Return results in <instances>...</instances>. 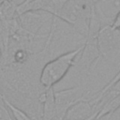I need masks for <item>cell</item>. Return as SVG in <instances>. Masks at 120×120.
I'll use <instances>...</instances> for the list:
<instances>
[{"mask_svg":"<svg viewBox=\"0 0 120 120\" xmlns=\"http://www.w3.org/2000/svg\"><path fill=\"white\" fill-rule=\"evenodd\" d=\"M94 8L95 2L92 0H66L56 16L87 37Z\"/></svg>","mask_w":120,"mask_h":120,"instance_id":"obj_1","label":"cell"},{"mask_svg":"<svg viewBox=\"0 0 120 120\" xmlns=\"http://www.w3.org/2000/svg\"><path fill=\"white\" fill-rule=\"evenodd\" d=\"M83 46L84 44L73 51L59 55L45 64L40 72L39 82L46 90L53 88V86L66 76L69 68L74 66L75 60L83 49Z\"/></svg>","mask_w":120,"mask_h":120,"instance_id":"obj_2","label":"cell"},{"mask_svg":"<svg viewBox=\"0 0 120 120\" xmlns=\"http://www.w3.org/2000/svg\"><path fill=\"white\" fill-rule=\"evenodd\" d=\"M82 99L86 98H83V91L79 86L54 92L56 120H63L66 116L68 110L72 105Z\"/></svg>","mask_w":120,"mask_h":120,"instance_id":"obj_3","label":"cell"},{"mask_svg":"<svg viewBox=\"0 0 120 120\" xmlns=\"http://www.w3.org/2000/svg\"><path fill=\"white\" fill-rule=\"evenodd\" d=\"M97 47L100 57L106 56L115 49H120V29H116L112 24L102 26L96 37Z\"/></svg>","mask_w":120,"mask_h":120,"instance_id":"obj_4","label":"cell"},{"mask_svg":"<svg viewBox=\"0 0 120 120\" xmlns=\"http://www.w3.org/2000/svg\"><path fill=\"white\" fill-rule=\"evenodd\" d=\"M39 101L43 104L42 115L40 120H52L56 117V108L53 88L47 89L39 97Z\"/></svg>","mask_w":120,"mask_h":120,"instance_id":"obj_5","label":"cell"},{"mask_svg":"<svg viewBox=\"0 0 120 120\" xmlns=\"http://www.w3.org/2000/svg\"><path fill=\"white\" fill-rule=\"evenodd\" d=\"M119 108H120V93L109 98L107 101H105L102 104V106L98 110V112L95 120H99L107 115H110L113 113L116 110H118Z\"/></svg>","mask_w":120,"mask_h":120,"instance_id":"obj_6","label":"cell"},{"mask_svg":"<svg viewBox=\"0 0 120 120\" xmlns=\"http://www.w3.org/2000/svg\"><path fill=\"white\" fill-rule=\"evenodd\" d=\"M21 22L22 26L30 32H34L39 29L42 24V17L32 15V11H28L21 14Z\"/></svg>","mask_w":120,"mask_h":120,"instance_id":"obj_7","label":"cell"},{"mask_svg":"<svg viewBox=\"0 0 120 120\" xmlns=\"http://www.w3.org/2000/svg\"><path fill=\"white\" fill-rule=\"evenodd\" d=\"M119 82H120V70L118 71V73L110 81V82L109 83H107L98 93H97L96 95H94L93 97H91L90 98H89V102L91 103V105L92 106H96V104H98V103H100V101H101V99H102V98L112 89V88H113L117 83H119Z\"/></svg>","mask_w":120,"mask_h":120,"instance_id":"obj_8","label":"cell"},{"mask_svg":"<svg viewBox=\"0 0 120 120\" xmlns=\"http://www.w3.org/2000/svg\"><path fill=\"white\" fill-rule=\"evenodd\" d=\"M4 103H5L6 107L8 108V110L9 111V113L13 120H33L24 111H22V109L18 108L15 105H13L8 100L4 99Z\"/></svg>","mask_w":120,"mask_h":120,"instance_id":"obj_9","label":"cell"},{"mask_svg":"<svg viewBox=\"0 0 120 120\" xmlns=\"http://www.w3.org/2000/svg\"><path fill=\"white\" fill-rule=\"evenodd\" d=\"M14 11H16V9H13L8 2H4L0 6V15L6 19H9V16L12 15Z\"/></svg>","mask_w":120,"mask_h":120,"instance_id":"obj_10","label":"cell"},{"mask_svg":"<svg viewBox=\"0 0 120 120\" xmlns=\"http://www.w3.org/2000/svg\"><path fill=\"white\" fill-rule=\"evenodd\" d=\"M0 120H13L6 105H3L1 103H0Z\"/></svg>","mask_w":120,"mask_h":120,"instance_id":"obj_11","label":"cell"},{"mask_svg":"<svg viewBox=\"0 0 120 120\" xmlns=\"http://www.w3.org/2000/svg\"><path fill=\"white\" fill-rule=\"evenodd\" d=\"M112 26L116 28V29H120V11L114 17V19H113V21L112 22Z\"/></svg>","mask_w":120,"mask_h":120,"instance_id":"obj_12","label":"cell"},{"mask_svg":"<svg viewBox=\"0 0 120 120\" xmlns=\"http://www.w3.org/2000/svg\"><path fill=\"white\" fill-rule=\"evenodd\" d=\"M98 111L95 112L92 115H90V116H88V117H86V118H84V119H80V120H95V119H96V116H97V114H98ZM63 120H68V119H63Z\"/></svg>","mask_w":120,"mask_h":120,"instance_id":"obj_13","label":"cell"}]
</instances>
